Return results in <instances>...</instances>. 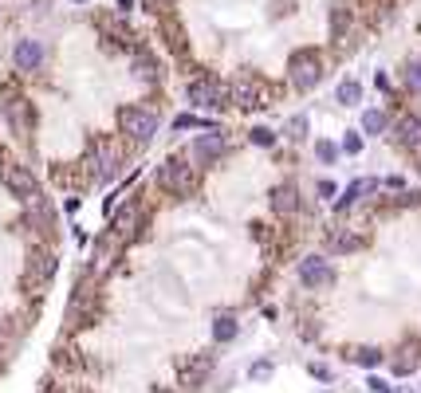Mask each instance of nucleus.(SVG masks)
<instances>
[{
    "label": "nucleus",
    "instance_id": "nucleus-4",
    "mask_svg": "<svg viewBox=\"0 0 421 393\" xmlns=\"http://www.w3.org/2000/svg\"><path fill=\"white\" fill-rule=\"evenodd\" d=\"M0 181H4V189H8L16 201H24V205H40V181L32 177L28 166L12 161V157H0Z\"/></svg>",
    "mask_w": 421,
    "mask_h": 393
},
{
    "label": "nucleus",
    "instance_id": "nucleus-23",
    "mask_svg": "<svg viewBox=\"0 0 421 393\" xmlns=\"http://www.w3.org/2000/svg\"><path fill=\"white\" fill-rule=\"evenodd\" d=\"M339 154H342V149L335 146V142H327V138H323V142H315V157H319L323 166H335V161H339Z\"/></svg>",
    "mask_w": 421,
    "mask_h": 393
},
{
    "label": "nucleus",
    "instance_id": "nucleus-14",
    "mask_svg": "<svg viewBox=\"0 0 421 393\" xmlns=\"http://www.w3.org/2000/svg\"><path fill=\"white\" fill-rule=\"evenodd\" d=\"M394 138L406 149H421V114H401L394 122Z\"/></svg>",
    "mask_w": 421,
    "mask_h": 393
},
{
    "label": "nucleus",
    "instance_id": "nucleus-3",
    "mask_svg": "<svg viewBox=\"0 0 421 393\" xmlns=\"http://www.w3.org/2000/svg\"><path fill=\"white\" fill-rule=\"evenodd\" d=\"M158 185L166 189V193H173V196H193L197 193V185H201V173H197V166H193L189 157H166L158 166Z\"/></svg>",
    "mask_w": 421,
    "mask_h": 393
},
{
    "label": "nucleus",
    "instance_id": "nucleus-28",
    "mask_svg": "<svg viewBox=\"0 0 421 393\" xmlns=\"http://www.w3.org/2000/svg\"><path fill=\"white\" fill-rule=\"evenodd\" d=\"M347 24H351V12L342 8V4H335V8H331V36H342Z\"/></svg>",
    "mask_w": 421,
    "mask_h": 393
},
{
    "label": "nucleus",
    "instance_id": "nucleus-31",
    "mask_svg": "<svg viewBox=\"0 0 421 393\" xmlns=\"http://www.w3.org/2000/svg\"><path fill=\"white\" fill-rule=\"evenodd\" d=\"M288 130H291V138H303V134H307V118H303V114H300V118H291V126H288Z\"/></svg>",
    "mask_w": 421,
    "mask_h": 393
},
{
    "label": "nucleus",
    "instance_id": "nucleus-12",
    "mask_svg": "<svg viewBox=\"0 0 421 393\" xmlns=\"http://www.w3.org/2000/svg\"><path fill=\"white\" fill-rule=\"evenodd\" d=\"M229 98H232V102H241L244 110H256V107H264L260 79H252V75L236 79V83H232V91H229Z\"/></svg>",
    "mask_w": 421,
    "mask_h": 393
},
{
    "label": "nucleus",
    "instance_id": "nucleus-35",
    "mask_svg": "<svg viewBox=\"0 0 421 393\" xmlns=\"http://www.w3.org/2000/svg\"><path fill=\"white\" fill-rule=\"evenodd\" d=\"M158 393H173V389H158Z\"/></svg>",
    "mask_w": 421,
    "mask_h": 393
},
{
    "label": "nucleus",
    "instance_id": "nucleus-5",
    "mask_svg": "<svg viewBox=\"0 0 421 393\" xmlns=\"http://www.w3.org/2000/svg\"><path fill=\"white\" fill-rule=\"evenodd\" d=\"M288 79L295 91H315L323 79V55L315 48H300L288 59Z\"/></svg>",
    "mask_w": 421,
    "mask_h": 393
},
{
    "label": "nucleus",
    "instance_id": "nucleus-30",
    "mask_svg": "<svg viewBox=\"0 0 421 393\" xmlns=\"http://www.w3.org/2000/svg\"><path fill=\"white\" fill-rule=\"evenodd\" d=\"M339 149H342V154H362V134H347Z\"/></svg>",
    "mask_w": 421,
    "mask_h": 393
},
{
    "label": "nucleus",
    "instance_id": "nucleus-16",
    "mask_svg": "<svg viewBox=\"0 0 421 393\" xmlns=\"http://www.w3.org/2000/svg\"><path fill=\"white\" fill-rule=\"evenodd\" d=\"M359 248H362V236H354V232L335 228V232L327 236V252L331 255H347V252H359Z\"/></svg>",
    "mask_w": 421,
    "mask_h": 393
},
{
    "label": "nucleus",
    "instance_id": "nucleus-29",
    "mask_svg": "<svg viewBox=\"0 0 421 393\" xmlns=\"http://www.w3.org/2000/svg\"><path fill=\"white\" fill-rule=\"evenodd\" d=\"M248 142L252 146H276V130H268V126H256L248 134Z\"/></svg>",
    "mask_w": 421,
    "mask_h": 393
},
{
    "label": "nucleus",
    "instance_id": "nucleus-8",
    "mask_svg": "<svg viewBox=\"0 0 421 393\" xmlns=\"http://www.w3.org/2000/svg\"><path fill=\"white\" fill-rule=\"evenodd\" d=\"M48 63V48H44V39H20L16 48H12V67L32 75V71H40Z\"/></svg>",
    "mask_w": 421,
    "mask_h": 393
},
{
    "label": "nucleus",
    "instance_id": "nucleus-21",
    "mask_svg": "<svg viewBox=\"0 0 421 393\" xmlns=\"http://www.w3.org/2000/svg\"><path fill=\"white\" fill-rule=\"evenodd\" d=\"M401 83H406V91H410V95H421V59H410V63H406V71H401Z\"/></svg>",
    "mask_w": 421,
    "mask_h": 393
},
{
    "label": "nucleus",
    "instance_id": "nucleus-27",
    "mask_svg": "<svg viewBox=\"0 0 421 393\" xmlns=\"http://www.w3.org/2000/svg\"><path fill=\"white\" fill-rule=\"evenodd\" d=\"M272 373H276V366H272L268 358H260V362H252V370H248V382H256V385H260V382H268Z\"/></svg>",
    "mask_w": 421,
    "mask_h": 393
},
{
    "label": "nucleus",
    "instance_id": "nucleus-17",
    "mask_svg": "<svg viewBox=\"0 0 421 393\" xmlns=\"http://www.w3.org/2000/svg\"><path fill=\"white\" fill-rule=\"evenodd\" d=\"M209 370H213V354H197L193 362H185V366H181V382H185V385H197Z\"/></svg>",
    "mask_w": 421,
    "mask_h": 393
},
{
    "label": "nucleus",
    "instance_id": "nucleus-34",
    "mask_svg": "<svg viewBox=\"0 0 421 393\" xmlns=\"http://www.w3.org/2000/svg\"><path fill=\"white\" fill-rule=\"evenodd\" d=\"M366 385H370V389H374V393H390V385L382 382V378H370V382H366Z\"/></svg>",
    "mask_w": 421,
    "mask_h": 393
},
{
    "label": "nucleus",
    "instance_id": "nucleus-13",
    "mask_svg": "<svg viewBox=\"0 0 421 393\" xmlns=\"http://www.w3.org/2000/svg\"><path fill=\"white\" fill-rule=\"evenodd\" d=\"M268 205H272V213H280V216L300 213V189L291 185V181H283V185H276L268 193Z\"/></svg>",
    "mask_w": 421,
    "mask_h": 393
},
{
    "label": "nucleus",
    "instance_id": "nucleus-36",
    "mask_svg": "<svg viewBox=\"0 0 421 393\" xmlns=\"http://www.w3.org/2000/svg\"><path fill=\"white\" fill-rule=\"evenodd\" d=\"M401 393H410V389H401Z\"/></svg>",
    "mask_w": 421,
    "mask_h": 393
},
{
    "label": "nucleus",
    "instance_id": "nucleus-32",
    "mask_svg": "<svg viewBox=\"0 0 421 393\" xmlns=\"http://www.w3.org/2000/svg\"><path fill=\"white\" fill-rule=\"evenodd\" d=\"M311 378H319V382H331V370H327V366H319V362H311Z\"/></svg>",
    "mask_w": 421,
    "mask_h": 393
},
{
    "label": "nucleus",
    "instance_id": "nucleus-15",
    "mask_svg": "<svg viewBox=\"0 0 421 393\" xmlns=\"http://www.w3.org/2000/svg\"><path fill=\"white\" fill-rule=\"evenodd\" d=\"M378 185H382V181H374V177H362V181H351V185L342 189V196L335 201V213H347V208H354V205L362 201V196H366V193H374Z\"/></svg>",
    "mask_w": 421,
    "mask_h": 393
},
{
    "label": "nucleus",
    "instance_id": "nucleus-11",
    "mask_svg": "<svg viewBox=\"0 0 421 393\" xmlns=\"http://www.w3.org/2000/svg\"><path fill=\"white\" fill-rule=\"evenodd\" d=\"M4 118H8V126L16 130V134H28V130L36 126V110H32V102L24 95L4 98Z\"/></svg>",
    "mask_w": 421,
    "mask_h": 393
},
{
    "label": "nucleus",
    "instance_id": "nucleus-2",
    "mask_svg": "<svg viewBox=\"0 0 421 393\" xmlns=\"http://www.w3.org/2000/svg\"><path fill=\"white\" fill-rule=\"evenodd\" d=\"M119 130L131 142H138V146H150L154 138H158V126H161V118L154 107H142V102H126V107H119Z\"/></svg>",
    "mask_w": 421,
    "mask_h": 393
},
{
    "label": "nucleus",
    "instance_id": "nucleus-19",
    "mask_svg": "<svg viewBox=\"0 0 421 393\" xmlns=\"http://www.w3.org/2000/svg\"><path fill=\"white\" fill-rule=\"evenodd\" d=\"M386 126H390V118H386V110H378V107L362 110V134L378 138V134H386Z\"/></svg>",
    "mask_w": 421,
    "mask_h": 393
},
{
    "label": "nucleus",
    "instance_id": "nucleus-18",
    "mask_svg": "<svg viewBox=\"0 0 421 393\" xmlns=\"http://www.w3.org/2000/svg\"><path fill=\"white\" fill-rule=\"evenodd\" d=\"M236 331H241L236 314H217V319H213V342H232Z\"/></svg>",
    "mask_w": 421,
    "mask_h": 393
},
{
    "label": "nucleus",
    "instance_id": "nucleus-25",
    "mask_svg": "<svg viewBox=\"0 0 421 393\" xmlns=\"http://www.w3.org/2000/svg\"><path fill=\"white\" fill-rule=\"evenodd\" d=\"M173 130H217V126H213V122H205V118L178 114V118H173Z\"/></svg>",
    "mask_w": 421,
    "mask_h": 393
},
{
    "label": "nucleus",
    "instance_id": "nucleus-20",
    "mask_svg": "<svg viewBox=\"0 0 421 393\" xmlns=\"http://www.w3.org/2000/svg\"><path fill=\"white\" fill-rule=\"evenodd\" d=\"M335 102H339V107H359L362 102V83L359 79H342L339 91H335Z\"/></svg>",
    "mask_w": 421,
    "mask_h": 393
},
{
    "label": "nucleus",
    "instance_id": "nucleus-10",
    "mask_svg": "<svg viewBox=\"0 0 421 393\" xmlns=\"http://www.w3.org/2000/svg\"><path fill=\"white\" fill-rule=\"evenodd\" d=\"M142 205L138 201H126V205H119L111 213V228H114V236H119V240H134V236H138V228H142Z\"/></svg>",
    "mask_w": 421,
    "mask_h": 393
},
{
    "label": "nucleus",
    "instance_id": "nucleus-7",
    "mask_svg": "<svg viewBox=\"0 0 421 393\" xmlns=\"http://www.w3.org/2000/svg\"><path fill=\"white\" fill-rule=\"evenodd\" d=\"M185 95H189L193 107H205V110L229 107V87H225V83H217V79H193Z\"/></svg>",
    "mask_w": 421,
    "mask_h": 393
},
{
    "label": "nucleus",
    "instance_id": "nucleus-33",
    "mask_svg": "<svg viewBox=\"0 0 421 393\" xmlns=\"http://www.w3.org/2000/svg\"><path fill=\"white\" fill-rule=\"evenodd\" d=\"M335 193H339V189H335V181H319V196H323V201H331Z\"/></svg>",
    "mask_w": 421,
    "mask_h": 393
},
{
    "label": "nucleus",
    "instance_id": "nucleus-26",
    "mask_svg": "<svg viewBox=\"0 0 421 393\" xmlns=\"http://www.w3.org/2000/svg\"><path fill=\"white\" fill-rule=\"evenodd\" d=\"M134 75L146 79V83H154V79H158V67H154V59H150V55H138V59H134Z\"/></svg>",
    "mask_w": 421,
    "mask_h": 393
},
{
    "label": "nucleus",
    "instance_id": "nucleus-6",
    "mask_svg": "<svg viewBox=\"0 0 421 393\" xmlns=\"http://www.w3.org/2000/svg\"><path fill=\"white\" fill-rule=\"evenodd\" d=\"M295 275H300L303 287H311V291H323V287L335 284V264L327 260V255H303L300 267H295Z\"/></svg>",
    "mask_w": 421,
    "mask_h": 393
},
{
    "label": "nucleus",
    "instance_id": "nucleus-1",
    "mask_svg": "<svg viewBox=\"0 0 421 393\" xmlns=\"http://www.w3.org/2000/svg\"><path fill=\"white\" fill-rule=\"evenodd\" d=\"M83 166L91 169V177L99 181V185H111L114 177L122 173V149L114 146L107 134H95L87 142V154H83Z\"/></svg>",
    "mask_w": 421,
    "mask_h": 393
},
{
    "label": "nucleus",
    "instance_id": "nucleus-24",
    "mask_svg": "<svg viewBox=\"0 0 421 393\" xmlns=\"http://www.w3.org/2000/svg\"><path fill=\"white\" fill-rule=\"evenodd\" d=\"M413 350H417V346H406L401 358H394V373H398V378H401V373H410V370H417V354H413Z\"/></svg>",
    "mask_w": 421,
    "mask_h": 393
},
{
    "label": "nucleus",
    "instance_id": "nucleus-22",
    "mask_svg": "<svg viewBox=\"0 0 421 393\" xmlns=\"http://www.w3.org/2000/svg\"><path fill=\"white\" fill-rule=\"evenodd\" d=\"M351 358H354L359 366H366V370H374V366H382V358H386V354L374 350V346H362V350H354V354H351Z\"/></svg>",
    "mask_w": 421,
    "mask_h": 393
},
{
    "label": "nucleus",
    "instance_id": "nucleus-9",
    "mask_svg": "<svg viewBox=\"0 0 421 393\" xmlns=\"http://www.w3.org/2000/svg\"><path fill=\"white\" fill-rule=\"evenodd\" d=\"M189 154H193V161H197V166H217V161L229 154V142L221 138V130H205V134L193 142Z\"/></svg>",
    "mask_w": 421,
    "mask_h": 393
}]
</instances>
